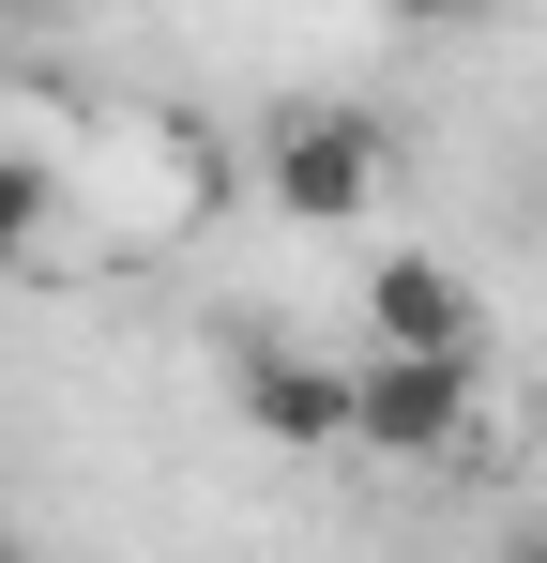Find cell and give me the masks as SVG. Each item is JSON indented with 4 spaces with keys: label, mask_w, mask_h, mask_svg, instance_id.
Here are the masks:
<instances>
[{
    "label": "cell",
    "mask_w": 547,
    "mask_h": 563,
    "mask_svg": "<svg viewBox=\"0 0 547 563\" xmlns=\"http://www.w3.org/2000/svg\"><path fill=\"white\" fill-rule=\"evenodd\" d=\"M380 184H395V122H380V107H289L274 153H259V198L289 229H365Z\"/></svg>",
    "instance_id": "1"
},
{
    "label": "cell",
    "mask_w": 547,
    "mask_h": 563,
    "mask_svg": "<svg viewBox=\"0 0 547 563\" xmlns=\"http://www.w3.org/2000/svg\"><path fill=\"white\" fill-rule=\"evenodd\" d=\"M471 427H487V366H395V351L350 366V442L365 457H471Z\"/></svg>",
    "instance_id": "2"
},
{
    "label": "cell",
    "mask_w": 547,
    "mask_h": 563,
    "mask_svg": "<svg viewBox=\"0 0 547 563\" xmlns=\"http://www.w3.org/2000/svg\"><path fill=\"white\" fill-rule=\"evenodd\" d=\"M365 351H395V366H487V289L456 275V260L380 244V275H365Z\"/></svg>",
    "instance_id": "3"
},
{
    "label": "cell",
    "mask_w": 547,
    "mask_h": 563,
    "mask_svg": "<svg viewBox=\"0 0 547 563\" xmlns=\"http://www.w3.org/2000/svg\"><path fill=\"white\" fill-rule=\"evenodd\" d=\"M228 411L289 442V457H320V442H350V366H320V351H289V335H244L228 351Z\"/></svg>",
    "instance_id": "4"
},
{
    "label": "cell",
    "mask_w": 547,
    "mask_h": 563,
    "mask_svg": "<svg viewBox=\"0 0 547 563\" xmlns=\"http://www.w3.org/2000/svg\"><path fill=\"white\" fill-rule=\"evenodd\" d=\"M46 213H62V198H46V168H31V153H0V275L46 244Z\"/></svg>",
    "instance_id": "5"
},
{
    "label": "cell",
    "mask_w": 547,
    "mask_h": 563,
    "mask_svg": "<svg viewBox=\"0 0 547 563\" xmlns=\"http://www.w3.org/2000/svg\"><path fill=\"white\" fill-rule=\"evenodd\" d=\"M487 563H547V533H517V549H487Z\"/></svg>",
    "instance_id": "6"
},
{
    "label": "cell",
    "mask_w": 547,
    "mask_h": 563,
    "mask_svg": "<svg viewBox=\"0 0 547 563\" xmlns=\"http://www.w3.org/2000/svg\"><path fill=\"white\" fill-rule=\"evenodd\" d=\"M0 563H31V549H15V533H0Z\"/></svg>",
    "instance_id": "7"
}]
</instances>
